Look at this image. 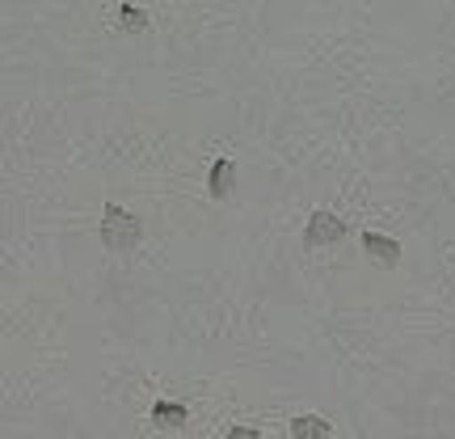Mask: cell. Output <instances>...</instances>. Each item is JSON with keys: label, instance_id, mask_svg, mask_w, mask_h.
<instances>
[{"label": "cell", "instance_id": "cell-1", "mask_svg": "<svg viewBox=\"0 0 455 439\" xmlns=\"http://www.w3.org/2000/svg\"><path fill=\"white\" fill-rule=\"evenodd\" d=\"M144 237V224H140V215L127 212V207H118V203H106L101 207V245L110 249V254H131L135 245Z\"/></svg>", "mask_w": 455, "mask_h": 439}, {"label": "cell", "instance_id": "cell-2", "mask_svg": "<svg viewBox=\"0 0 455 439\" xmlns=\"http://www.w3.org/2000/svg\"><path fill=\"white\" fill-rule=\"evenodd\" d=\"M346 237V220L333 212H312L308 228H304V245L308 249H321V245H338Z\"/></svg>", "mask_w": 455, "mask_h": 439}, {"label": "cell", "instance_id": "cell-3", "mask_svg": "<svg viewBox=\"0 0 455 439\" xmlns=\"http://www.w3.org/2000/svg\"><path fill=\"white\" fill-rule=\"evenodd\" d=\"M232 186H236V161H232V157H220V161L212 165V174H207V191H212V199H228Z\"/></svg>", "mask_w": 455, "mask_h": 439}, {"label": "cell", "instance_id": "cell-4", "mask_svg": "<svg viewBox=\"0 0 455 439\" xmlns=\"http://www.w3.org/2000/svg\"><path fill=\"white\" fill-rule=\"evenodd\" d=\"M363 249H367L379 266H396V262H401V245L392 241V237H384V232H363Z\"/></svg>", "mask_w": 455, "mask_h": 439}, {"label": "cell", "instance_id": "cell-5", "mask_svg": "<svg viewBox=\"0 0 455 439\" xmlns=\"http://www.w3.org/2000/svg\"><path fill=\"white\" fill-rule=\"evenodd\" d=\"M291 439H329V431H333V423L329 419H321V414H299V419H291Z\"/></svg>", "mask_w": 455, "mask_h": 439}, {"label": "cell", "instance_id": "cell-6", "mask_svg": "<svg viewBox=\"0 0 455 439\" xmlns=\"http://www.w3.org/2000/svg\"><path fill=\"white\" fill-rule=\"evenodd\" d=\"M152 423L156 427H186L190 423V410L181 406V402H156V406H152Z\"/></svg>", "mask_w": 455, "mask_h": 439}, {"label": "cell", "instance_id": "cell-7", "mask_svg": "<svg viewBox=\"0 0 455 439\" xmlns=\"http://www.w3.org/2000/svg\"><path fill=\"white\" fill-rule=\"evenodd\" d=\"M118 26H123L127 34H144L152 21H148L144 9H135V4H123V9H118Z\"/></svg>", "mask_w": 455, "mask_h": 439}, {"label": "cell", "instance_id": "cell-8", "mask_svg": "<svg viewBox=\"0 0 455 439\" xmlns=\"http://www.w3.org/2000/svg\"><path fill=\"white\" fill-rule=\"evenodd\" d=\"M224 439H261V431L258 427H249V423H236V427H228Z\"/></svg>", "mask_w": 455, "mask_h": 439}]
</instances>
